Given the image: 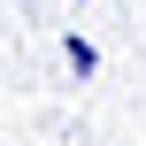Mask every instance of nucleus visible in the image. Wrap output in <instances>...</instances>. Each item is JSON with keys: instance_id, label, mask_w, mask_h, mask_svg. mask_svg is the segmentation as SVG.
Returning a JSON list of instances; mask_svg holds the SVG:
<instances>
[{"instance_id": "f257e3e1", "label": "nucleus", "mask_w": 146, "mask_h": 146, "mask_svg": "<svg viewBox=\"0 0 146 146\" xmlns=\"http://www.w3.org/2000/svg\"><path fill=\"white\" fill-rule=\"evenodd\" d=\"M62 54H69V69H77V77H92V69H100V54H92V38H69Z\"/></svg>"}]
</instances>
